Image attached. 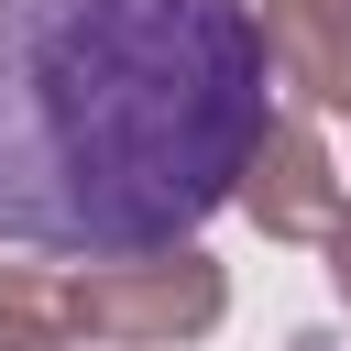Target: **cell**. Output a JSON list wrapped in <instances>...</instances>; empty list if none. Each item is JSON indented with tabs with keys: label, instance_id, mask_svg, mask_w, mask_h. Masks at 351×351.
Returning a JSON list of instances; mask_svg holds the SVG:
<instances>
[{
	"label": "cell",
	"instance_id": "cell-1",
	"mask_svg": "<svg viewBox=\"0 0 351 351\" xmlns=\"http://www.w3.org/2000/svg\"><path fill=\"white\" fill-rule=\"evenodd\" d=\"M252 0H0V241L132 263L197 241L263 143Z\"/></svg>",
	"mask_w": 351,
	"mask_h": 351
},
{
	"label": "cell",
	"instance_id": "cell-2",
	"mask_svg": "<svg viewBox=\"0 0 351 351\" xmlns=\"http://www.w3.org/2000/svg\"><path fill=\"white\" fill-rule=\"evenodd\" d=\"M230 318V263L197 241L132 263H0V351H197Z\"/></svg>",
	"mask_w": 351,
	"mask_h": 351
},
{
	"label": "cell",
	"instance_id": "cell-3",
	"mask_svg": "<svg viewBox=\"0 0 351 351\" xmlns=\"http://www.w3.org/2000/svg\"><path fill=\"white\" fill-rule=\"evenodd\" d=\"M230 208H241L263 241H329V219L351 208V176L329 165V143H318V121H307V110H274V121H263V143L241 154Z\"/></svg>",
	"mask_w": 351,
	"mask_h": 351
},
{
	"label": "cell",
	"instance_id": "cell-4",
	"mask_svg": "<svg viewBox=\"0 0 351 351\" xmlns=\"http://www.w3.org/2000/svg\"><path fill=\"white\" fill-rule=\"evenodd\" d=\"M252 44H263V77L307 121L351 110V0H252Z\"/></svg>",
	"mask_w": 351,
	"mask_h": 351
},
{
	"label": "cell",
	"instance_id": "cell-5",
	"mask_svg": "<svg viewBox=\"0 0 351 351\" xmlns=\"http://www.w3.org/2000/svg\"><path fill=\"white\" fill-rule=\"evenodd\" d=\"M318 252H329V285H340V307H351V208L329 219V241H318Z\"/></svg>",
	"mask_w": 351,
	"mask_h": 351
},
{
	"label": "cell",
	"instance_id": "cell-6",
	"mask_svg": "<svg viewBox=\"0 0 351 351\" xmlns=\"http://www.w3.org/2000/svg\"><path fill=\"white\" fill-rule=\"evenodd\" d=\"M285 351H351V329H296Z\"/></svg>",
	"mask_w": 351,
	"mask_h": 351
}]
</instances>
